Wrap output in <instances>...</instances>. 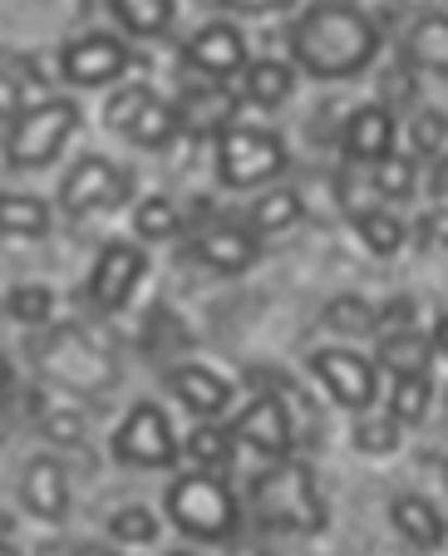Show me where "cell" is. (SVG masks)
I'll use <instances>...</instances> for the list:
<instances>
[{
    "instance_id": "obj_1",
    "label": "cell",
    "mask_w": 448,
    "mask_h": 556,
    "mask_svg": "<svg viewBox=\"0 0 448 556\" xmlns=\"http://www.w3.org/2000/svg\"><path fill=\"white\" fill-rule=\"evenodd\" d=\"M379 50V30L350 0H315L291 25V54L315 79H350Z\"/></svg>"
},
{
    "instance_id": "obj_2",
    "label": "cell",
    "mask_w": 448,
    "mask_h": 556,
    "mask_svg": "<svg viewBox=\"0 0 448 556\" xmlns=\"http://www.w3.org/2000/svg\"><path fill=\"white\" fill-rule=\"evenodd\" d=\"M251 513H257L261 527L291 532V536H315L331 522L325 497H321V488H315V472L296 458H282L251 478Z\"/></svg>"
},
{
    "instance_id": "obj_3",
    "label": "cell",
    "mask_w": 448,
    "mask_h": 556,
    "mask_svg": "<svg viewBox=\"0 0 448 556\" xmlns=\"http://www.w3.org/2000/svg\"><path fill=\"white\" fill-rule=\"evenodd\" d=\"M167 522L192 542H232L241 527V503L217 472H177L163 493Z\"/></svg>"
},
{
    "instance_id": "obj_4",
    "label": "cell",
    "mask_w": 448,
    "mask_h": 556,
    "mask_svg": "<svg viewBox=\"0 0 448 556\" xmlns=\"http://www.w3.org/2000/svg\"><path fill=\"white\" fill-rule=\"evenodd\" d=\"M74 124H79V109H74L70 99H50V104L25 109V114L11 124L5 157H11L15 168H45V163H54L64 138L74 134Z\"/></svg>"
},
{
    "instance_id": "obj_5",
    "label": "cell",
    "mask_w": 448,
    "mask_h": 556,
    "mask_svg": "<svg viewBox=\"0 0 448 556\" xmlns=\"http://www.w3.org/2000/svg\"><path fill=\"white\" fill-rule=\"evenodd\" d=\"M217 173L227 188H257L286 173V143L272 128H227L217 138Z\"/></svg>"
},
{
    "instance_id": "obj_6",
    "label": "cell",
    "mask_w": 448,
    "mask_h": 556,
    "mask_svg": "<svg viewBox=\"0 0 448 556\" xmlns=\"http://www.w3.org/2000/svg\"><path fill=\"white\" fill-rule=\"evenodd\" d=\"M311 375L321 379V389L331 394L340 409L350 414H370L379 400V365L370 355L350 345H331V350H315L311 355Z\"/></svg>"
},
{
    "instance_id": "obj_7",
    "label": "cell",
    "mask_w": 448,
    "mask_h": 556,
    "mask_svg": "<svg viewBox=\"0 0 448 556\" xmlns=\"http://www.w3.org/2000/svg\"><path fill=\"white\" fill-rule=\"evenodd\" d=\"M177 439H173V424H167V414L158 409L153 400L134 404V409L124 414V424H119L114 433V458L124 463V468H173L177 463Z\"/></svg>"
},
{
    "instance_id": "obj_8",
    "label": "cell",
    "mask_w": 448,
    "mask_h": 556,
    "mask_svg": "<svg viewBox=\"0 0 448 556\" xmlns=\"http://www.w3.org/2000/svg\"><path fill=\"white\" fill-rule=\"evenodd\" d=\"M40 369L50 379H60V384L84 389V394L114 384V359H109L104 350H95V340L74 326L54 330V336L40 345Z\"/></svg>"
},
{
    "instance_id": "obj_9",
    "label": "cell",
    "mask_w": 448,
    "mask_h": 556,
    "mask_svg": "<svg viewBox=\"0 0 448 556\" xmlns=\"http://www.w3.org/2000/svg\"><path fill=\"white\" fill-rule=\"evenodd\" d=\"M128 192H134V178H128L119 163L109 157H79L60 182V207L70 217H89V212H109V207H124Z\"/></svg>"
},
{
    "instance_id": "obj_10",
    "label": "cell",
    "mask_w": 448,
    "mask_h": 556,
    "mask_svg": "<svg viewBox=\"0 0 448 556\" xmlns=\"http://www.w3.org/2000/svg\"><path fill=\"white\" fill-rule=\"evenodd\" d=\"M144 276H148V256L138 252L134 242H104V252H99L95 266H89L84 295H89V305H95L99 315H114L134 301Z\"/></svg>"
},
{
    "instance_id": "obj_11",
    "label": "cell",
    "mask_w": 448,
    "mask_h": 556,
    "mask_svg": "<svg viewBox=\"0 0 448 556\" xmlns=\"http://www.w3.org/2000/svg\"><path fill=\"white\" fill-rule=\"evenodd\" d=\"M232 439L247 443L251 453H261V458H291L296 448V424L291 414H286V404L276 400V394H266V389H257L251 394V404L237 414V424H232Z\"/></svg>"
},
{
    "instance_id": "obj_12",
    "label": "cell",
    "mask_w": 448,
    "mask_h": 556,
    "mask_svg": "<svg viewBox=\"0 0 448 556\" xmlns=\"http://www.w3.org/2000/svg\"><path fill=\"white\" fill-rule=\"evenodd\" d=\"M124 70H128V50L114 35H84V40H74L64 50V79H74V85H109Z\"/></svg>"
},
{
    "instance_id": "obj_13",
    "label": "cell",
    "mask_w": 448,
    "mask_h": 556,
    "mask_svg": "<svg viewBox=\"0 0 448 556\" xmlns=\"http://www.w3.org/2000/svg\"><path fill=\"white\" fill-rule=\"evenodd\" d=\"M167 389L177 394V404L188 414H198L202 424H217V414L232 404V384L208 365H173L167 369Z\"/></svg>"
},
{
    "instance_id": "obj_14",
    "label": "cell",
    "mask_w": 448,
    "mask_h": 556,
    "mask_svg": "<svg viewBox=\"0 0 448 556\" xmlns=\"http://www.w3.org/2000/svg\"><path fill=\"white\" fill-rule=\"evenodd\" d=\"M389 153H395V118H389V109L379 104L354 109L350 124H345V157L360 163V168H379Z\"/></svg>"
},
{
    "instance_id": "obj_15",
    "label": "cell",
    "mask_w": 448,
    "mask_h": 556,
    "mask_svg": "<svg viewBox=\"0 0 448 556\" xmlns=\"http://www.w3.org/2000/svg\"><path fill=\"white\" fill-rule=\"evenodd\" d=\"M21 503L25 513H35L40 522H64L70 513V478L54 458H30L21 472Z\"/></svg>"
},
{
    "instance_id": "obj_16",
    "label": "cell",
    "mask_w": 448,
    "mask_h": 556,
    "mask_svg": "<svg viewBox=\"0 0 448 556\" xmlns=\"http://www.w3.org/2000/svg\"><path fill=\"white\" fill-rule=\"evenodd\" d=\"M198 256L202 266H212L217 276H241L251 262H257V231L251 227H232V222H217V227L198 231Z\"/></svg>"
},
{
    "instance_id": "obj_17",
    "label": "cell",
    "mask_w": 448,
    "mask_h": 556,
    "mask_svg": "<svg viewBox=\"0 0 448 556\" xmlns=\"http://www.w3.org/2000/svg\"><path fill=\"white\" fill-rule=\"evenodd\" d=\"M389 522H395V532L405 536L414 552H438V546L448 542L444 513H438L424 493H399L395 503H389Z\"/></svg>"
},
{
    "instance_id": "obj_18",
    "label": "cell",
    "mask_w": 448,
    "mask_h": 556,
    "mask_svg": "<svg viewBox=\"0 0 448 556\" xmlns=\"http://www.w3.org/2000/svg\"><path fill=\"white\" fill-rule=\"evenodd\" d=\"M177 128L183 134H227L232 118H237V94L222 85L212 89H183V99L173 104Z\"/></svg>"
},
{
    "instance_id": "obj_19",
    "label": "cell",
    "mask_w": 448,
    "mask_h": 556,
    "mask_svg": "<svg viewBox=\"0 0 448 556\" xmlns=\"http://www.w3.org/2000/svg\"><path fill=\"white\" fill-rule=\"evenodd\" d=\"M188 60L212 79H227V74H237L247 64V45H241V35L232 25H202L188 40Z\"/></svg>"
},
{
    "instance_id": "obj_20",
    "label": "cell",
    "mask_w": 448,
    "mask_h": 556,
    "mask_svg": "<svg viewBox=\"0 0 448 556\" xmlns=\"http://www.w3.org/2000/svg\"><path fill=\"white\" fill-rule=\"evenodd\" d=\"M434 336H424V330H399V336H385L375 350V365L389 369L395 379L405 375H428V365H434Z\"/></svg>"
},
{
    "instance_id": "obj_21",
    "label": "cell",
    "mask_w": 448,
    "mask_h": 556,
    "mask_svg": "<svg viewBox=\"0 0 448 556\" xmlns=\"http://www.w3.org/2000/svg\"><path fill=\"white\" fill-rule=\"evenodd\" d=\"M405 54L434 74H448V15H419L405 40Z\"/></svg>"
},
{
    "instance_id": "obj_22",
    "label": "cell",
    "mask_w": 448,
    "mask_h": 556,
    "mask_svg": "<svg viewBox=\"0 0 448 556\" xmlns=\"http://www.w3.org/2000/svg\"><path fill=\"white\" fill-rule=\"evenodd\" d=\"M188 453L192 463H198V472H227L232 458H237V439H232V429H222V424H198V429L188 433Z\"/></svg>"
},
{
    "instance_id": "obj_23",
    "label": "cell",
    "mask_w": 448,
    "mask_h": 556,
    "mask_svg": "<svg viewBox=\"0 0 448 556\" xmlns=\"http://www.w3.org/2000/svg\"><path fill=\"white\" fill-rule=\"evenodd\" d=\"M50 207L30 192H0V237H45Z\"/></svg>"
},
{
    "instance_id": "obj_24",
    "label": "cell",
    "mask_w": 448,
    "mask_h": 556,
    "mask_svg": "<svg viewBox=\"0 0 448 556\" xmlns=\"http://www.w3.org/2000/svg\"><path fill=\"white\" fill-rule=\"evenodd\" d=\"M428 400H434V379L428 375H405V379H395V389H389V419L399 424V429H414V424H424V414H428Z\"/></svg>"
},
{
    "instance_id": "obj_25",
    "label": "cell",
    "mask_w": 448,
    "mask_h": 556,
    "mask_svg": "<svg viewBox=\"0 0 448 556\" xmlns=\"http://www.w3.org/2000/svg\"><path fill=\"white\" fill-rule=\"evenodd\" d=\"M124 134L134 138L138 148H163L167 138L177 134V114H173V104H163L158 94H148V99H144V109H138V114L128 118Z\"/></svg>"
},
{
    "instance_id": "obj_26",
    "label": "cell",
    "mask_w": 448,
    "mask_h": 556,
    "mask_svg": "<svg viewBox=\"0 0 448 556\" xmlns=\"http://www.w3.org/2000/svg\"><path fill=\"white\" fill-rule=\"evenodd\" d=\"M134 40H148V35H163L167 21H173V0H109Z\"/></svg>"
},
{
    "instance_id": "obj_27",
    "label": "cell",
    "mask_w": 448,
    "mask_h": 556,
    "mask_svg": "<svg viewBox=\"0 0 448 556\" xmlns=\"http://www.w3.org/2000/svg\"><path fill=\"white\" fill-rule=\"evenodd\" d=\"M296 222H301V198H296L291 188H276L251 202L247 227L257 231V237H266V231H286V227H296Z\"/></svg>"
},
{
    "instance_id": "obj_28",
    "label": "cell",
    "mask_w": 448,
    "mask_h": 556,
    "mask_svg": "<svg viewBox=\"0 0 448 556\" xmlns=\"http://www.w3.org/2000/svg\"><path fill=\"white\" fill-rule=\"evenodd\" d=\"M335 202H340V212H350V222H360L365 212H379L375 173H354V163H345L340 178H335Z\"/></svg>"
},
{
    "instance_id": "obj_29",
    "label": "cell",
    "mask_w": 448,
    "mask_h": 556,
    "mask_svg": "<svg viewBox=\"0 0 448 556\" xmlns=\"http://www.w3.org/2000/svg\"><path fill=\"white\" fill-rule=\"evenodd\" d=\"M247 94L257 99L261 109H276L286 94H291V64L282 60H257L247 70Z\"/></svg>"
},
{
    "instance_id": "obj_30",
    "label": "cell",
    "mask_w": 448,
    "mask_h": 556,
    "mask_svg": "<svg viewBox=\"0 0 448 556\" xmlns=\"http://www.w3.org/2000/svg\"><path fill=\"white\" fill-rule=\"evenodd\" d=\"M354 231H360V242H365L375 256H395L399 247H405V237H409L405 222H399L395 212H385V207H379V212H365V217L354 222Z\"/></svg>"
},
{
    "instance_id": "obj_31",
    "label": "cell",
    "mask_w": 448,
    "mask_h": 556,
    "mask_svg": "<svg viewBox=\"0 0 448 556\" xmlns=\"http://www.w3.org/2000/svg\"><path fill=\"white\" fill-rule=\"evenodd\" d=\"M354 448L370 453V458H385L399 448V424L389 414H354Z\"/></svg>"
},
{
    "instance_id": "obj_32",
    "label": "cell",
    "mask_w": 448,
    "mask_h": 556,
    "mask_svg": "<svg viewBox=\"0 0 448 556\" xmlns=\"http://www.w3.org/2000/svg\"><path fill=\"white\" fill-rule=\"evenodd\" d=\"M177 227H183V217L167 198H144L134 207V231L144 242H167V237H177Z\"/></svg>"
},
{
    "instance_id": "obj_33",
    "label": "cell",
    "mask_w": 448,
    "mask_h": 556,
    "mask_svg": "<svg viewBox=\"0 0 448 556\" xmlns=\"http://www.w3.org/2000/svg\"><path fill=\"white\" fill-rule=\"evenodd\" d=\"M325 326L340 330V336H370L375 330V305L360 301V295H335L325 305Z\"/></svg>"
},
{
    "instance_id": "obj_34",
    "label": "cell",
    "mask_w": 448,
    "mask_h": 556,
    "mask_svg": "<svg viewBox=\"0 0 448 556\" xmlns=\"http://www.w3.org/2000/svg\"><path fill=\"white\" fill-rule=\"evenodd\" d=\"M109 536L124 546H153L158 542V517L148 513V507H119L114 517H109Z\"/></svg>"
},
{
    "instance_id": "obj_35",
    "label": "cell",
    "mask_w": 448,
    "mask_h": 556,
    "mask_svg": "<svg viewBox=\"0 0 448 556\" xmlns=\"http://www.w3.org/2000/svg\"><path fill=\"white\" fill-rule=\"evenodd\" d=\"M5 311H11L21 326H45V320L54 315V291L50 286H35V281L15 286V291L5 295Z\"/></svg>"
},
{
    "instance_id": "obj_36",
    "label": "cell",
    "mask_w": 448,
    "mask_h": 556,
    "mask_svg": "<svg viewBox=\"0 0 448 556\" xmlns=\"http://www.w3.org/2000/svg\"><path fill=\"white\" fill-rule=\"evenodd\" d=\"M370 173H375V192L385 202H405L409 192H414V163H409V157L389 153L385 163H379V168H370Z\"/></svg>"
},
{
    "instance_id": "obj_37",
    "label": "cell",
    "mask_w": 448,
    "mask_h": 556,
    "mask_svg": "<svg viewBox=\"0 0 448 556\" xmlns=\"http://www.w3.org/2000/svg\"><path fill=\"white\" fill-rule=\"evenodd\" d=\"M448 138V118L438 114V109H424V114L409 124V143H414V153H438Z\"/></svg>"
},
{
    "instance_id": "obj_38",
    "label": "cell",
    "mask_w": 448,
    "mask_h": 556,
    "mask_svg": "<svg viewBox=\"0 0 448 556\" xmlns=\"http://www.w3.org/2000/svg\"><path fill=\"white\" fill-rule=\"evenodd\" d=\"M399 330H414V301H405V295H395V301L385 305V311H375V336H399Z\"/></svg>"
},
{
    "instance_id": "obj_39",
    "label": "cell",
    "mask_w": 448,
    "mask_h": 556,
    "mask_svg": "<svg viewBox=\"0 0 448 556\" xmlns=\"http://www.w3.org/2000/svg\"><path fill=\"white\" fill-rule=\"evenodd\" d=\"M414 242L424 247V252H444V247H448V207L424 212V222H419V231H414Z\"/></svg>"
},
{
    "instance_id": "obj_40",
    "label": "cell",
    "mask_w": 448,
    "mask_h": 556,
    "mask_svg": "<svg viewBox=\"0 0 448 556\" xmlns=\"http://www.w3.org/2000/svg\"><path fill=\"white\" fill-rule=\"evenodd\" d=\"M148 94H153V89H124V94H114V104H109V124H114V128H128V118L144 109Z\"/></svg>"
},
{
    "instance_id": "obj_41",
    "label": "cell",
    "mask_w": 448,
    "mask_h": 556,
    "mask_svg": "<svg viewBox=\"0 0 448 556\" xmlns=\"http://www.w3.org/2000/svg\"><path fill=\"white\" fill-rule=\"evenodd\" d=\"M45 433H50L54 443H79L84 439V424L74 419V414H50V419H45Z\"/></svg>"
},
{
    "instance_id": "obj_42",
    "label": "cell",
    "mask_w": 448,
    "mask_h": 556,
    "mask_svg": "<svg viewBox=\"0 0 448 556\" xmlns=\"http://www.w3.org/2000/svg\"><path fill=\"white\" fill-rule=\"evenodd\" d=\"M227 11H251V15H266V11H291V0H222Z\"/></svg>"
},
{
    "instance_id": "obj_43",
    "label": "cell",
    "mask_w": 448,
    "mask_h": 556,
    "mask_svg": "<svg viewBox=\"0 0 448 556\" xmlns=\"http://www.w3.org/2000/svg\"><path fill=\"white\" fill-rule=\"evenodd\" d=\"M434 198H448V157L434 163Z\"/></svg>"
},
{
    "instance_id": "obj_44",
    "label": "cell",
    "mask_w": 448,
    "mask_h": 556,
    "mask_svg": "<svg viewBox=\"0 0 448 556\" xmlns=\"http://www.w3.org/2000/svg\"><path fill=\"white\" fill-rule=\"evenodd\" d=\"M434 350L438 355H448V311L438 315V326H434Z\"/></svg>"
},
{
    "instance_id": "obj_45",
    "label": "cell",
    "mask_w": 448,
    "mask_h": 556,
    "mask_svg": "<svg viewBox=\"0 0 448 556\" xmlns=\"http://www.w3.org/2000/svg\"><path fill=\"white\" fill-rule=\"evenodd\" d=\"M5 114H15V89L0 79V118H5Z\"/></svg>"
},
{
    "instance_id": "obj_46",
    "label": "cell",
    "mask_w": 448,
    "mask_h": 556,
    "mask_svg": "<svg viewBox=\"0 0 448 556\" xmlns=\"http://www.w3.org/2000/svg\"><path fill=\"white\" fill-rule=\"evenodd\" d=\"M70 556H119V552H109V546H74Z\"/></svg>"
},
{
    "instance_id": "obj_47",
    "label": "cell",
    "mask_w": 448,
    "mask_h": 556,
    "mask_svg": "<svg viewBox=\"0 0 448 556\" xmlns=\"http://www.w3.org/2000/svg\"><path fill=\"white\" fill-rule=\"evenodd\" d=\"M11 379H15V369H11V359H5V355H0V389H5V384H11Z\"/></svg>"
},
{
    "instance_id": "obj_48",
    "label": "cell",
    "mask_w": 448,
    "mask_h": 556,
    "mask_svg": "<svg viewBox=\"0 0 448 556\" xmlns=\"http://www.w3.org/2000/svg\"><path fill=\"white\" fill-rule=\"evenodd\" d=\"M0 556H21V552H15V546H11V542H0Z\"/></svg>"
},
{
    "instance_id": "obj_49",
    "label": "cell",
    "mask_w": 448,
    "mask_h": 556,
    "mask_svg": "<svg viewBox=\"0 0 448 556\" xmlns=\"http://www.w3.org/2000/svg\"><path fill=\"white\" fill-rule=\"evenodd\" d=\"M167 556H192V552H167Z\"/></svg>"
},
{
    "instance_id": "obj_50",
    "label": "cell",
    "mask_w": 448,
    "mask_h": 556,
    "mask_svg": "<svg viewBox=\"0 0 448 556\" xmlns=\"http://www.w3.org/2000/svg\"><path fill=\"white\" fill-rule=\"evenodd\" d=\"M444 483H448V463H444Z\"/></svg>"
}]
</instances>
